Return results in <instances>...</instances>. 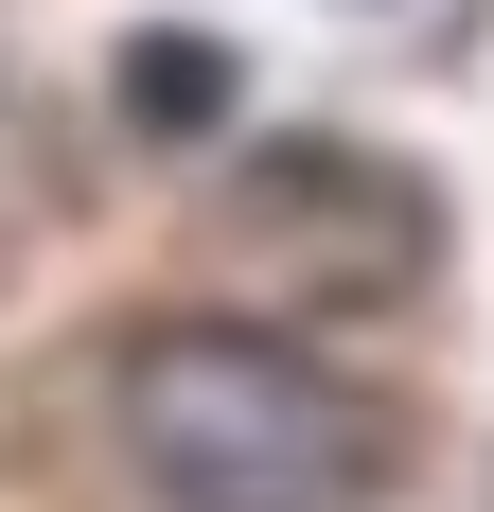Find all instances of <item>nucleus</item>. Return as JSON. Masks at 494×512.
<instances>
[{"label":"nucleus","mask_w":494,"mask_h":512,"mask_svg":"<svg viewBox=\"0 0 494 512\" xmlns=\"http://www.w3.org/2000/svg\"><path fill=\"white\" fill-rule=\"evenodd\" d=\"M124 460L159 512H371L389 407L265 318H159L124 336Z\"/></svg>","instance_id":"nucleus-1"},{"label":"nucleus","mask_w":494,"mask_h":512,"mask_svg":"<svg viewBox=\"0 0 494 512\" xmlns=\"http://www.w3.org/2000/svg\"><path fill=\"white\" fill-rule=\"evenodd\" d=\"M124 124H142V142H195V124H230V53L159 18V36L124 53Z\"/></svg>","instance_id":"nucleus-2"}]
</instances>
